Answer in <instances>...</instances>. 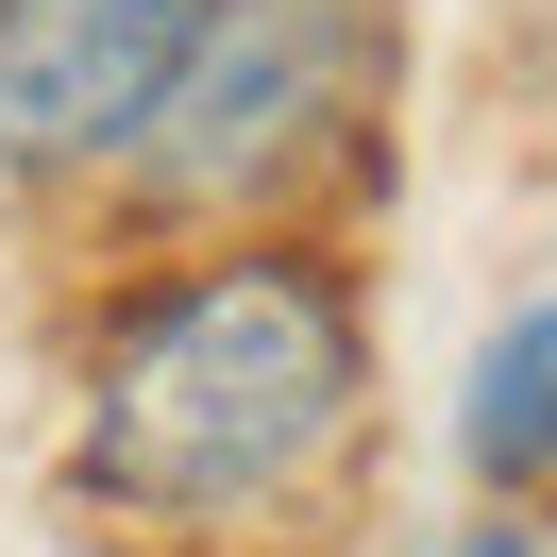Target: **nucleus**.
Listing matches in <instances>:
<instances>
[{"label":"nucleus","instance_id":"5","mask_svg":"<svg viewBox=\"0 0 557 557\" xmlns=\"http://www.w3.org/2000/svg\"><path fill=\"white\" fill-rule=\"evenodd\" d=\"M490 557H523V541H490Z\"/></svg>","mask_w":557,"mask_h":557},{"label":"nucleus","instance_id":"3","mask_svg":"<svg viewBox=\"0 0 557 557\" xmlns=\"http://www.w3.org/2000/svg\"><path fill=\"white\" fill-rule=\"evenodd\" d=\"M203 0H0V170H119L170 102Z\"/></svg>","mask_w":557,"mask_h":557},{"label":"nucleus","instance_id":"1","mask_svg":"<svg viewBox=\"0 0 557 557\" xmlns=\"http://www.w3.org/2000/svg\"><path fill=\"white\" fill-rule=\"evenodd\" d=\"M338 422H355V305L305 253H220L102 338L85 490L136 523H237L271 490H305L338 456Z\"/></svg>","mask_w":557,"mask_h":557},{"label":"nucleus","instance_id":"2","mask_svg":"<svg viewBox=\"0 0 557 557\" xmlns=\"http://www.w3.org/2000/svg\"><path fill=\"white\" fill-rule=\"evenodd\" d=\"M355 102H372V0H203V35H186L170 102L136 119V152H119V170H136L170 220L271 203L287 170H321V152H338Z\"/></svg>","mask_w":557,"mask_h":557},{"label":"nucleus","instance_id":"4","mask_svg":"<svg viewBox=\"0 0 557 557\" xmlns=\"http://www.w3.org/2000/svg\"><path fill=\"white\" fill-rule=\"evenodd\" d=\"M473 473L490 490H541L557 473V305L490 338V372H473Z\"/></svg>","mask_w":557,"mask_h":557}]
</instances>
